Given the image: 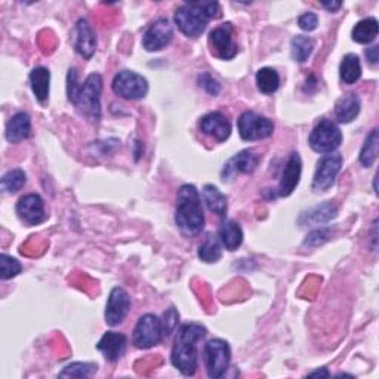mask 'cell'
Listing matches in <instances>:
<instances>
[{
  "instance_id": "cell-1",
  "label": "cell",
  "mask_w": 379,
  "mask_h": 379,
  "mask_svg": "<svg viewBox=\"0 0 379 379\" xmlns=\"http://www.w3.org/2000/svg\"><path fill=\"white\" fill-rule=\"evenodd\" d=\"M101 92L103 78L98 73L89 74L83 83L79 82L78 71L71 68L67 76V95L70 103L79 110L81 115L90 122L101 120Z\"/></svg>"
},
{
  "instance_id": "cell-2",
  "label": "cell",
  "mask_w": 379,
  "mask_h": 379,
  "mask_svg": "<svg viewBox=\"0 0 379 379\" xmlns=\"http://www.w3.org/2000/svg\"><path fill=\"white\" fill-rule=\"evenodd\" d=\"M206 335V328L199 323L182 325L178 329L170 360L172 365L185 376H192L197 370V343Z\"/></svg>"
},
{
  "instance_id": "cell-3",
  "label": "cell",
  "mask_w": 379,
  "mask_h": 379,
  "mask_svg": "<svg viewBox=\"0 0 379 379\" xmlns=\"http://www.w3.org/2000/svg\"><path fill=\"white\" fill-rule=\"evenodd\" d=\"M175 222L181 233L187 237L199 236L204 227L200 194L193 184H184L177 197Z\"/></svg>"
},
{
  "instance_id": "cell-4",
  "label": "cell",
  "mask_w": 379,
  "mask_h": 379,
  "mask_svg": "<svg viewBox=\"0 0 379 379\" xmlns=\"http://www.w3.org/2000/svg\"><path fill=\"white\" fill-rule=\"evenodd\" d=\"M308 142L310 147L317 151V153L329 155L338 150L341 142H343V132H341V129L333 120L323 119L311 130Z\"/></svg>"
},
{
  "instance_id": "cell-5",
  "label": "cell",
  "mask_w": 379,
  "mask_h": 379,
  "mask_svg": "<svg viewBox=\"0 0 379 379\" xmlns=\"http://www.w3.org/2000/svg\"><path fill=\"white\" fill-rule=\"evenodd\" d=\"M204 363L207 376L212 379L222 378L232 363L230 346L222 339H211L204 346Z\"/></svg>"
},
{
  "instance_id": "cell-6",
  "label": "cell",
  "mask_w": 379,
  "mask_h": 379,
  "mask_svg": "<svg viewBox=\"0 0 379 379\" xmlns=\"http://www.w3.org/2000/svg\"><path fill=\"white\" fill-rule=\"evenodd\" d=\"M174 20L178 28L187 37L196 39L206 30L209 18H207L204 11L202 9L200 4H185L175 11Z\"/></svg>"
},
{
  "instance_id": "cell-7",
  "label": "cell",
  "mask_w": 379,
  "mask_h": 379,
  "mask_svg": "<svg viewBox=\"0 0 379 379\" xmlns=\"http://www.w3.org/2000/svg\"><path fill=\"white\" fill-rule=\"evenodd\" d=\"M113 90L125 100H141L148 92V82L135 71L122 70L113 79Z\"/></svg>"
},
{
  "instance_id": "cell-8",
  "label": "cell",
  "mask_w": 379,
  "mask_h": 379,
  "mask_svg": "<svg viewBox=\"0 0 379 379\" xmlns=\"http://www.w3.org/2000/svg\"><path fill=\"white\" fill-rule=\"evenodd\" d=\"M165 335L163 321L155 314H144L134 329V341L135 347L141 350H147L157 346Z\"/></svg>"
},
{
  "instance_id": "cell-9",
  "label": "cell",
  "mask_w": 379,
  "mask_h": 379,
  "mask_svg": "<svg viewBox=\"0 0 379 379\" xmlns=\"http://www.w3.org/2000/svg\"><path fill=\"white\" fill-rule=\"evenodd\" d=\"M239 134L244 141L264 140L273 135L274 125L270 119L256 115L254 111H244L237 122Z\"/></svg>"
},
{
  "instance_id": "cell-10",
  "label": "cell",
  "mask_w": 379,
  "mask_h": 379,
  "mask_svg": "<svg viewBox=\"0 0 379 379\" xmlns=\"http://www.w3.org/2000/svg\"><path fill=\"white\" fill-rule=\"evenodd\" d=\"M341 167H343V156L328 155L321 157L317 163V169L313 180V190L316 193H323L333 185Z\"/></svg>"
},
{
  "instance_id": "cell-11",
  "label": "cell",
  "mask_w": 379,
  "mask_h": 379,
  "mask_svg": "<svg viewBox=\"0 0 379 379\" xmlns=\"http://www.w3.org/2000/svg\"><path fill=\"white\" fill-rule=\"evenodd\" d=\"M174 39V28L166 18H159L151 24L142 37V46L150 52H157L166 48Z\"/></svg>"
},
{
  "instance_id": "cell-12",
  "label": "cell",
  "mask_w": 379,
  "mask_h": 379,
  "mask_svg": "<svg viewBox=\"0 0 379 379\" xmlns=\"http://www.w3.org/2000/svg\"><path fill=\"white\" fill-rule=\"evenodd\" d=\"M130 310V296L123 288H115L110 292L107 308H105V321L110 326H119L129 314Z\"/></svg>"
},
{
  "instance_id": "cell-13",
  "label": "cell",
  "mask_w": 379,
  "mask_h": 379,
  "mask_svg": "<svg viewBox=\"0 0 379 379\" xmlns=\"http://www.w3.org/2000/svg\"><path fill=\"white\" fill-rule=\"evenodd\" d=\"M16 214L28 225H37L46 219L45 203L39 194H26L16 203Z\"/></svg>"
},
{
  "instance_id": "cell-14",
  "label": "cell",
  "mask_w": 379,
  "mask_h": 379,
  "mask_svg": "<svg viewBox=\"0 0 379 379\" xmlns=\"http://www.w3.org/2000/svg\"><path fill=\"white\" fill-rule=\"evenodd\" d=\"M209 43L222 60H232L237 53V45L233 42V26L230 23L214 28L209 34Z\"/></svg>"
},
{
  "instance_id": "cell-15",
  "label": "cell",
  "mask_w": 379,
  "mask_h": 379,
  "mask_svg": "<svg viewBox=\"0 0 379 379\" xmlns=\"http://www.w3.org/2000/svg\"><path fill=\"white\" fill-rule=\"evenodd\" d=\"M259 163V156L254 150H243L227 162L222 170L224 181L234 178L237 174H252Z\"/></svg>"
},
{
  "instance_id": "cell-16",
  "label": "cell",
  "mask_w": 379,
  "mask_h": 379,
  "mask_svg": "<svg viewBox=\"0 0 379 379\" xmlns=\"http://www.w3.org/2000/svg\"><path fill=\"white\" fill-rule=\"evenodd\" d=\"M200 130L204 135H209L218 142H224L225 140H229L232 134V123L227 119L222 113L214 111L206 115L200 120Z\"/></svg>"
},
{
  "instance_id": "cell-17",
  "label": "cell",
  "mask_w": 379,
  "mask_h": 379,
  "mask_svg": "<svg viewBox=\"0 0 379 379\" xmlns=\"http://www.w3.org/2000/svg\"><path fill=\"white\" fill-rule=\"evenodd\" d=\"M302 172V162L298 153H292L286 162V166L283 169L281 180L279 184V196L288 197L294 193V190L298 187Z\"/></svg>"
},
{
  "instance_id": "cell-18",
  "label": "cell",
  "mask_w": 379,
  "mask_h": 379,
  "mask_svg": "<svg viewBox=\"0 0 379 379\" xmlns=\"http://www.w3.org/2000/svg\"><path fill=\"white\" fill-rule=\"evenodd\" d=\"M74 49L81 56L90 60L97 49V36L90 28L86 20H79L76 24V37H74Z\"/></svg>"
},
{
  "instance_id": "cell-19",
  "label": "cell",
  "mask_w": 379,
  "mask_h": 379,
  "mask_svg": "<svg viewBox=\"0 0 379 379\" xmlns=\"http://www.w3.org/2000/svg\"><path fill=\"white\" fill-rule=\"evenodd\" d=\"M126 344L128 339L125 335L118 333V332H107L103 335L100 339V343L97 344L98 351H101L108 362L115 363L126 351Z\"/></svg>"
},
{
  "instance_id": "cell-20",
  "label": "cell",
  "mask_w": 379,
  "mask_h": 379,
  "mask_svg": "<svg viewBox=\"0 0 379 379\" xmlns=\"http://www.w3.org/2000/svg\"><path fill=\"white\" fill-rule=\"evenodd\" d=\"M336 215H338V207L332 202H325V203L311 207V209L306 212H302L298 218V224L301 227L318 225V224L329 222L331 219L336 218Z\"/></svg>"
},
{
  "instance_id": "cell-21",
  "label": "cell",
  "mask_w": 379,
  "mask_h": 379,
  "mask_svg": "<svg viewBox=\"0 0 379 379\" xmlns=\"http://www.w3.org/2000/svg\"><path fill=\"white\" fill-rule=\"evenodd\" d=\"M6 140L9 142H21L31 135V119L27 113H16L6 125Z\"/></svg>"
},
{
  "instance_id": "cell-22",
  "label": "cell",
  "mask_w": 379,
  "mask_h": 379,
  "mask_svg": "<svg viewBox=\"0 0 379 379\" xmlns=\"http://www.w3.org/2000/svg\"><path fill=\"white\" fill-rule=\"evenodd\" d=\"M360 98L357 93H347L343 98H339L335 104V118L339 123L353 122L360 113Z\"/></svg>"
},
{
  "instance_id": "cell-23",
  "label": "cell",
  "mask_w": 379,
  "mask_h": 379,
  "mask_svg": "<svg viewBox=\"0 0 379 379\" xmlns=\"http://www.w3.org/2000/svg\"><path fill=\"white\" fill-rule=\"evenodd\" d=\"M30 85L36 100L45 104L49 98L51 89V71L45 67H37L30 73Z\"/></svg>"
},
{
  "instance_id": "cell-24",
  "label": "cell",
  "mask_w": 379,
  "mask_h": 379,
  "mask_svg": "<svg viewBox=\"0 0 379 379\" xmlns=\"http://www.w3.org/2000/svg\"><path fill=\"white\" fill-rule=\"evenodd\" d=\"M218 236L224 248L230 252L240 248V244L243 243L242 227L236 221L229 219V221L222 222V225L219 227Z\"/></svg>"
},
{
  "instance_id": "cell-25",
  "label": "cell",
  "mask_w": 379,
  "mask_h": 379,
  "mask_svg": "<svg viewBox=\"0 0 379 379\" xmlns=\"http://www.w3.org/2000/svg\"><path fill=\"white\" fill-rule=\"evenodd\" d=\"M202 196L207 206V209H209L211 212L217 214L219 218H224L227 215V207H229V204H227V197L215 185L212 184L204 185Z\"/></svg>"
},
{
  "instance_id": "cell-26",
  "label": "cell",
  "mask_w": 379,
  "mask_h": 379,
  "mask_svg": "<svg viewBox=\"0 0 379 379\" xmlns=\"http://www.w3.org/2000/svg\"><path fill=\"white\" fill-rule=\"evenodd\" d=\"M379 26L375 18H365V20L358 21L354 28H353V41L362 45H368L375 41V37L378 36Z\"/></svg>"
},
{
  "instance_id": "cell-27",
  "label": "cell",
  "mask_w": 379,
  "mask_h": 379,
  "mask_svg": "<svg viewBox=\"0 0 379 379\" xmlns=\"http://www.w3.org/2000/svg\"><path fill=\"white\" fill-rule=\"evenodd\" d=\"M339 74L341 81L347 85L355 83L360 76H362V64H360V58L354 53L346 55L339 66Z\"/></svg>"
},
{
  "instance_id": "cell-28",
  "label": "cell",
  "mask_w": 379,
  "mask_h": 379,
  "mask_svg": "<svg viewBox=\"0 0 379 379\" xmlns=\"http://www.w3.org/2000/svg\"><path fill=\"white\" fill-rule=\"evenodd\" d=\"M256 86L259 92L270 95L274 93L280 86V76L274 68L264 67L256 73Z\"/></svg>"
},
{
  "instance_id": "cell-29",
  "label": "cell",
  "mask_w": 379,
  "mask_h": 379,
  "mask_svg": "<svg viewBox=\"0 0 379 379\" xmlns=\"http://www.w3.org/2000/svg\"><path fill=\"white\" fill-rule=\"evenodd\" d=\"M292 56L298 63H306L314 49V41L308 36H296L291 43Z\"/></svg>"
},
{
  "instance_id": "cell-30",
  "label": "cell",
  "mask_w": 379,
  "mask_h": 379,
  "mask_svg": "<svg viewBox=\"0 0 379 379\" xmlns=\"http://www.w3.org/2000/svg\"><path fill=\"white\" fill-rule=\"evenodd\" d=\"M221 256H222V249H221V244H219L218 237L214 236V234H209V236L206 237V240L203 242V244L200 246L199 258L203 262L212 264V262L219 261Z\"/></svg>"
},
{
  "instance_id": "cell-31",
  "label": "cell",
  "mask_w": 379,
  "mask_h": 379,
  "mask_svg": "<svg viewBox=\"0 0 379 379\" xmlns=\"http://www.w3.org/2000/svg\"><path fill=\"white\" fill-rule=\"evenodd\" d=\"M378 144H379V137H378V129L375 128L370 134L368 135L362 151H360V163L365 167H370L376 157H378Z\"/></svg>"
},
{
  "instance_id": "cell-32",
  "label": "cell",
  "mask_w": 379,
  "mask_h": 379,
  "mask_svg": "<svg viewBox=\"0 0 379 379\" xmlns=\"http://www.w3.org/2000/svg\"><path fill=\"white\" fill-rule=\"evenodd\" d=\"M26 181L27 177L24 170L12 169L2 178V190L5 193H16L18 190H21L26 185Z\"/></svg>"
},
{
  "instance_id": "cell-33",
  "label": "cell",
  "mask_w": 379,
  "mask_h": 379,
  "mask_svg": "<svg viewBox=\"0 0 379 379\" xmlns=\"http://www.w3.org/2000/svg\"><path fill=\"white\" fill-rule=\"evenodd\" d=\"M21 271H23V265L20 264V261H16L15 258L6 254L0 255V277H2V280L12 279L20 274Z\"/></svg>"
},
{
  "instance_id": "cell-34",
  "label": "cell",
  "mask_w": 379,
  "mask_h": 379,
  "mask_svg": "<svg viewBox=\"0 0 379 379\" xmlns=\"http://www.w3.org/2000/svg\"><path fill=\"white\" fill-rule=\"evenodd\" d=\"M95 372H97V365L76 362V363L66 366L64 370L60 373V376L61 378H88Z\"/></svg>"
},
{
  "instance_id": "cell-35",
  "label": "cell",
  "mask_w": 379,
  "mask_h": 379,
  "mask_svg": "<svg viewBox=\"0 0 379 379\" xmlns=\"http://www.w3.org/2000/svg\"><path fill=\"white\" fill-rule=\"evenodd\" d=\"M332 236V229L329 227H321V229H317L311 232L307 239L304 240V246H308V248H317V246L326 243Z\"/></svg>"
},
{
  "instance_id": "cell-36",
  "label": "cell",
  "mask_w": 379,
  "mask_h": 379,
  "mask_svg": "<svg viewBox=\"0 0 379 379\" xmlns=\"http://www.w3.org/2000/svg\"><path fill=\"white\" fill-rule=\"evenodd\" d=\"M199 86L203 88L209 95H212V97H217V95L221 92V85L207 73H202L199 76Z\"/></svg>"
},
{
  "instance_id": "cell-37",
  "label": "cell",
  "mask_w": 379,
  "mask_h": 379,
  "mask_svg": "<svg viewBox=\"0 0 379 379\" xmlns=\"http://www.w3.org/2000/svg\"><path fill=\"white\" fill-rule=\"evenodd\" d=\"M178 321H180V314L177 313V310L174 307H170L166 313H165V321H163V329L166 335H170L175 328L178 326Z\"/></svg>"
},
{
  "instance_id": "cell-38",
  "label": "cell",
  "mask_w": 379,
  "mask_h": 379,
  "mask_svg": "<svg viewBox=\"0 0 379 379\" xmlns=\"http://www.w3.org/2000/svg\"><path fill=\"white\" fill-rule=\"evenodd\" d=\"M298 24L304 31H313L318 26V18L313 12H307L298 18Z\"/></svg>"
},
{
  "instance_id": "cell-39",
  "label": "cell",
  "mask_w": 379,
  "mask_h": 379,
  "mask_svg": "<svg viewBox=\"0 0 379 379\" xmlns=\"http://www.w3.org/2000/svg\"><path fill=\"white\" fill-rule=\"evenodd\" d=\"M366 56L370 64H376L378 60H379V46H372V48H368L366 51Z\"/></svg>"
},
{
  "instance_id": "cell-40",
  "label": "cell",
  "mask_w": 379,
  "mask_h": 379,
  "mask_svg": "<svg viewBox=\"0 0 379 379\" xmlns=\"http://www.w3.org/2000/svg\"><path fill=\"white\" fill-rule=\"evenodd\" d=\"M321 6L326 8L329 12H336L338 9H341L343 4H341V2H321Z\"/></svg>"
},
{
  "instance_id": "cell-41",
  "label": "cell",
  "mask_w": 379,
  "mask_h": 379,
  "mask_svg": "<svg viewBox=\"0 0 379 379\" xmlns=\"http://www.w3.org/2000/svg\"><path fill=\"white\" fill-rule=\"evenodd\" d=\"M308 376H325V378H328L329 372L323 368V369H318V370H314V372L308 373Z\"/></svg>"
}]
</instances>
